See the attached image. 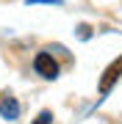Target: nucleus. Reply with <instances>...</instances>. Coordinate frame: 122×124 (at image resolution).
Listing matches in <instances>:
<instances>
[{
    "label": "nucleus",
    "instance_id": "nucleus-1",
    "mask_svg": "<svg viewBox=\"0 0 122 124\" xmlns=\"http://www.w3.org/2000/svg\"><path fill=\"white\" fill-rule=\"evenodd\" d=\"M33 69H36V75H42L45 80H56L58 77V63H56V58L47 53H36V58H33Z\"/></svg>",
    "mask_w": 122,
    "mask_h": 124
},
{
    "label": "nucleus",
    "instance_id": "nucleus-2",
    "mask_svg": "<svg viewBox=\"0 0 122 124\" xmlns=\"http://www.w3.org/2000/svg\"><path fill=\"white\" fill-rule=\"evenodd\" d=\"M119 75H122V58H119V61H114L111 66L105 69V77H103V83H100V94H103V97L111 91V85L119 80Z\"/></svg>",
    "mask_w": 122,
    "mask_h": 124
},
{
    "label": "nucleus",
    "instance_id": "nucleus-3",
    "mask_svg": "<svg viewBox=\"0 0 122 124\" xmlns=\"http://www.w3.org/2000/svg\"><path fill=\"white\" fill-rule=\"evenodd\" d=\"M0 116H3L6 121H17L19 119V102L14 97H6L3 102H0Z\"/></svg>",
    "mask_w": 122,
    "mask_h": 124
},
{
    "label": "nucleus",
    "instance_id": "nucleus-4",
    "mask_svg": "<svg viewBox=\"0 0 122 124\" xmlns=\"http://www.w3.org/2000/svg\"><path fill=\"white\" fill-rule=\"evenodd\" d=\"M33 124H53V110H42L36 119H33Z\"/></svg>",
    "mask_w": 122,
    "mask_h": 124
},
{
    "label": "nucleus",
    "instance_id": "nucleus-5",
    "mask_svg": "<svg viewBox=\"0 0 122 124\" xmlns=\"http://www.w3.org/2000/svg\"><path fill=\"white\" fill-rule=\"evenodd\" d=\"M28 6H36V3H45V6H61V0H25Z\"/></svg>",
    "mask_w": 122,
    "mask_h": 124
},
{
    "label": "nucleus",
    "instance_id": "nucleus-6",
    "mask_svg": "<svg viewBox=\"0 0 122 124\" xmlns=\"http://www.w3.org/2000/svg\"><path fill=\"white\" fill-rule=\"evenodd\" d=\"M78 31H81V39H89V25H81Z\"/></svg>",
    "mask_w": 122,
    "mask_h": 124
}]
</instances>
